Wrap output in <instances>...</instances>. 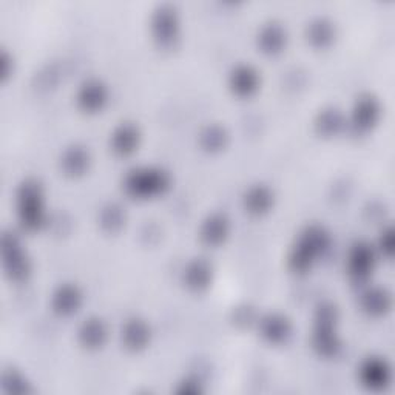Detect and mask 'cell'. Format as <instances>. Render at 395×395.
I'll list each match as a JSON object with an SVG mask.
<instances>
[{
	"mask_svg": "<svg viewBox=\"0 0 395 395\" xmlns=\"http://www.w3.org/2000/svg\"><path fill=\"white\" fill-rule=\"evenodd\" d=\"M363 385L369 389H381L389 385V370L381 363H369L363 369Z\"/></svg>",
	"mask_w": 395,
	"mask_h": 395,
	"instance_id": "obj_1",
	"label": "cell"
}]
</instances>
